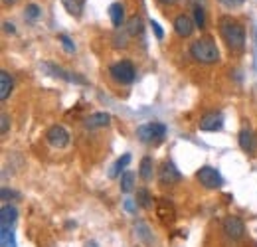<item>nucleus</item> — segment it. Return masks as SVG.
Returning <instances> with one entry per match:
<instances>
[{
	"mask_svg": "<svg viewBox=\"0 0 257 247\" xmlns=\"http://www.w3.org/2000/svg\"><path fill=\"white\" fill-rule=\"evenodd\" d=\"M220 34H222V38H224L229 50L239 52L245 48V30L239 22H235L227 16H222L220 18Z\"/></svg>",
	"mask_w": 257,
	"mask_h": 247,
	"instance_id": "obj_1",
	"label": "nucleus"
},
{
	"mask_svg": "<svg viewBox=\"0 0 257 247\" xmlns=\"http://www.w3.org/2000/svg\"><path fill=\"white\" fill-rule=\"evenodd\" d=\"M190 56L198 63L210 65V63H216L220 60V50H218V46H216V42L212 38H200V40L192 42Z\"/></svg>",
	"mask_w": 257,
	"mask_h": 247,
	"instance_id": "obj_2",
	"label": "nucleus"
},
{
	"mask_svg": "<svg viewBox=\"0 0 257 247\" xmlns=\"http://www.w3.org/2000/svg\"><path fill=\"white\" fill-rule=\"evenodd\" d=\"M166 135V127L162 123H147V125H141L137 129V137L139 141L147 143V145H157L161 143Z\"/></svg>",
	"mask_w": 257,
	"mask_h": 247,
	"instance_id": "obj_3",
	"label": "nucleus"
},
{
	"mask_svg": "<svg viewBox=\"0 0 257 247\" xmlns=\"http://www.w3.org/2000/svg\"><path fill=\"white\" fill-rule=\"evenodd\" d=\"M109 73H111V77H113L117 83H123V85L133 83V81H135V75H137L135 65L128 62V60L113 63V65L109 67Z\"/></svg>",
	"mask_w": 257,
	"mask_h": 247,
	"instance_id": "obj_4",
	"label": "nucleus"
},
{
	"mask_svg": "<svg viewBox=\"0 0 257 247\" xmlns=\"http://www.w3.org/2000/svg\"><path fill=\"white\" fill-rule=\"evenodd\" d=\"M196 178H198L200 184L204 186V188H208V190H216V188H222L224 186L222 174L216 168H212V166H202L196 172Z\"/></svg>",
	"mask_w": 257,
	"mask_h": 247,
	"instance_id": "obj_5",
	"label": "nucleus"
},
{
	"mask_svg": "<svg viewBox=\"0 0 257 247\" xmlns=\"http://www.w3.org/2000/svg\"><path fill=\"white\" fill-rule=\"evenodd\" d=\"M42 67L50 73V75H54V77H60V79H64V81H69V83H81V85H85L87 83V79L85 77H81V75H77V73H71V71H65L64 67H60V65H56V63H42Z\"/></svg>",
	"mask_w": 257,
	"mask_h": 247,
	"instance_id": "obj_6",
	"label": "nucleus"
},
{
	"mask_svg": "<svg viewBox=\"0 0 257 247\" xmlns=\"http://www.w3.org/2000/svg\"><path fill=\"white\" fill-rule=\"evenodd\" d=\"M46 141H48L54 149H64V147H67V143H69V133L65 131L62 125H54V127L48 129Z\"/></svg>",
	"mask_w": 257,
	"mask_h": 247,
	"instance_id": "obj_7",
	"label": "nucleus"
},
{
	"mask_svg": "<svg viewBox=\"0 0 257 247\" xmlns=\"http://www.w3.org/2000/svg\"><path fill=\"white\" fill-rule=\"evenodd\" d=\"M224 231L231 239H241L245 233V223L237 216H227L224 219Z\"/></svg>",
	"mask_w": 257,
	"mask_h": 247,
	"instance_id": "obj_8",
	"label": "nucleus"
},
{
	"mask_svg": "<svg viewBox=\"0 0 257 247\" xmlns=\"http://www.w3.org/2000/svg\"><path fill=\"white\" fill-rule=\"evenodd\" d=\"M224 127V115L220 111H210L206 113L202 119H200V129L206 131V133H214V131H220Z\"/></svg>",
	"mask_w": 257,
	"mask_h": 247,
	"instance_id": "obj_9",
	"label": "nucleus"
},
{
	"mask_svg": "<svg viewBox=\"0 0 257 247\" xmlns=\"http://www.w3.org/2000/svg\"><path fill=\"white\" fill-rule=\"evenodd\" d=\"M159 178H161V184H176L182 180V174L178 172V168L172 162H164L161 166Z\"/></svg>",
	"mask_w": 257,
	"mask_h": 247,
	"instance_id": "obj_10",
	"label": "nucleus"
},
{
	"mask_svg": "<svg viewBox=\"0 0 257 247\" xmlns=\"http://www.w3.org/2000/svg\"><path fill=\"white\" fill-rule=\"evenodd\" d=\"M194 26H196L194 20L190 16H186V14H180V16H176V20H174V32H176L180 38L192 36Z\"/></svg>",
	"mask_w": 257,
	"mask_h": 247,
	"instance_id": "obj_11",
	"label": "nucleus"
},
{
	"mask_svg": "<svg viewBox=\"0 0 257 247\" xmlns=\"http://www.w3.org/2000/svg\"><path fill=\"white\" fill-rule=\"evenodd\" d=\"M157 216L161 217L164 223L174 221V217H176V210H174L172 202H168L166 198H159V200H157Z\"/></svg>",
	"mask_w": 257,
	"mask_h": 247,
	"instance_id": "obj_12",
	"label": "nucleus"
},
{
	"mask_svg": "<svg viewBox=\"0 0 257 247\" xmlns=\"http://www.w3.org/2000/svg\"><path fill=\"white\" fill-rule=\"evenodd\" d=\"M237 141H239V147H241L245 153H249V155H255L257 153V137L249 129H241Z\"/></svg>",
	"mask_w": 257,
	"mask_h": 247,
	"instance_id": "obj_13",
	"label": "nucleus"
},
{
	"mask_svg": "<svg viewBox=\"0 0 257 247\" xmlns=\"http://www.w3.org/2000/svg\"><path fill=\"white\" fill-rule=\"evenodd\" d=\"M18 219V210L14 206H8L4 204L2 210H0V227H12Z\"/></svg>",
	"mask_w": 257,
	"mask_h": 247,
	"instance_id": "obj_14",
	"label": "nucleus"
},
{
	"mask_svg": "<svg viewBox=\"0 0 257 247\" xmlns=\"http://www.w3.org/2000/svg\"><path fill=\"white\" fill-rule=\"evenodd\" d=\"M111 123V115L109 113H93L85 119V127L87 129H103Z\"/></svg>",
	"mask_w": 257,
	"mask_h": 247,
	"instance_id": "obj_15",
	"label": "nucleus"
},
{
	"mask_svg": "<svg viewBox=\"0 0 257 247\" xmlns=\"http://www.w3.org/2000/svg\"><path fill=\"white\" fill-rule=\"evenodd\" d=\"M109 16H111V22H113V26L119 30V28L123 26V22H125V8H123V4H119V2H113V4L109 6Z\"/></svg>",
	"mask_w": 257,
	"mask_h": 247,
	"instance_id": "obj_16",
	"label": "nucleus"
},
{
	"mask_svg": "<svg viewBox=\"0 0 257 247\" xmlns=\"http://www.w3.org/2000/svg\"><path fill=\"white\" fill-rule=\"evenodd\" d=\"M12 89H14V81H12L10 73L8 71H0V99L6 101L10 97Z\"/></svg>",
	"mask_w": 257,
	"mask_h": 247,
	"instance_id": "obj_17",
	"label": "nucleus"
},
{
	"mask_svg": "<svg viewBox=\"0 0 257 247\" xmlns=\"http://www.w3.org/2000/svg\"><path fill=\"white\" fill-rule=\"evenodd\" d=\"M153 174H155V170H153V158L151 156H145L141 160V166H139V176L145 182H149V180H153Z\"/></svg>",
	"mask_w": 257,
	"mask_h": 247,
	"instance_id": "obj_18",
	"label": "nucleus"
},
{
	"mask_svg": "<svg viewBox=\"0 0 257 247\" xmlns=\"http://www.w3.org/2000/svg\"><path fill=\"white\" fill-rule=\"evenodd\" d=\"M64 8L67 10V14H71L73 18H79L85 6V0H62Z\"/></svg>",
	"mask_w": 257,
	"mask_h": 247,
	"instance_id": "obj_19",
	"label": "nucleus"
},
{
	"mask_svg": "<svg viewBox=\"0 0 257 247\" xmlns=\"http://www.w3.org/2000/svg\"><path fill=\"white\" fill-rule=\"evenodd\" d=\"M145 32V22L141 16H131L127 22V34L128 36H141Z\"/></svg>",
	"mask_w": 257,
	"mask_h": 247,
	"instance_id": "obj_20",
	"label": "nucleus"
},
{
	"mask_svg": "<svg viewBox=\"0 0 257 247\" xmlns=\"http://www.w3.org/2000/svg\"><path fill=\"white\" fill-rule=\"evenodd\" d=\"M135 233H137V237L143 241V243H153V233H151V229H149V225L145 223V221H139L137 225H135Z\"/></svg>",
	"mask_w": 257,
	"mask_h": 247,
	"instance_id": "obj_21",
	"label": "nucleus"
},
{
	"mask_svg": "<svg viewBox=\"0 0 257 247\" xmlns=\"http://www.w3.org/2000/svg\"><path fill=\"white\" fill-rule=\"evenodd\" d=\"M0 245L2 247H18L12 227H0Z\"/></svg>",
	"mask_w": 257,
	"mask_h": 247,
	"instance_id": "obj_22",
	"label": "nucleus"
},
{
	"mask_svg": "<svg viewBox=\"0 0 257 247\" xmlns=\"http://www.w3.org/2000/svg\"><path fill=\"white\" fill-rule=\"evenodd\" d=\"M128 162H131V155H123L113 166H111V170H109V178H117L119 176V172L123 170V168H127Z\"/></svg>",
	"mask_w": 257,
	"mask_h": 247,
	"instance_id": "obj_23",
	"label": "nucleus"
},
{
	"mask_svg": "<svg viewBox=\"0 0 257 247\" xmlns=\"http://www.w3.org/2000/svg\"><path fill=\"white\" fill-rule=\"evenodd\" d=\"M40 16H42V8H40L38 4H28V6H26V12H24V18H26V20L36 22Z\"/></svg>",
	"mask_w": 257,
	"mask_h": 247,
	"instance_id": "obj_24",
	"label": "nucleus"
},
{
	"mask_svg": "<svg viewBox=\"0 0 257 247\" xmlns=\"http://www.w3.org/2000/svg\"><path fill=\"white\" fill-rule=\"evenodd\" d=\"M135 188V172H125L123 176H121V190L128 194L131 190Z\"/></svg>",
	"mask_w": 257,
	"mask_h": 247,
	"instance_id": "obj_25",
	"label": "nucleus"
},
{
	"mask_svg": "<svg viewBox=\"0 0 257 247\" xmlns=\"http://www.w3.org/2000/svg\"><path fill=\"white\" fill-rule=\"evenodd\" d=\"M151 200H153V198H151L149 190H139V192H137V204H139V206H143V208H151V206H153Z\"/></svg>",
	"mask_w": 257,
	"mask_h": 247,
	"instance_id": "obj_26",
	"label": "nucleus"
},
{
	"mask_svg": "<svg viewBox=\"0 0 257 247\" xmlns=\"http://www.w3.org/2000/svg\"><path fill=\"white\" fill-rule=\"evenodd\" d=\"M194 24L198 26V28H204L206 26V14H204V8L198 4V6H194Z\"/></svg>",
	"mask_w": 257,
	"mask_h": 247,
	"instance_id": "obj_27",
	"label": "nucleus"
},
{
	"mask_svg": "<svg viewBox=\"0 0 257 247\" xmlns=\"http://www.w3.org/2000/svg\"><path fill=\"white\" fill-rule=\"evenodd\" d=\"M58 42L62 44V48H64L67 54H73V52H75V44L71 42V38H69V36H65V34H60V36H58Z\"/></svg>",
	"mask_w": 257,
	"mask_h": 247,
	"instance_id": "obj_28",
	"label": "nucleus"
},
{
	"mask_svg": "<svg viewBox=\"0 0 257 247\" xmlns=\"http://www.w3.org/2000/svg\"><path fill=\"white\" fill-rule=\"evenodd\" d=\"M8 129H10V117H8L6 113H2V115H0V133L6 135Z\"/></svg>",
	"mask_w": 257,
	"mask_h": 247,
	"instance_id": "obj_29",
	"label": "nucleus"
},
{
	"mask_svg": "<svg viewBox=\"0 0 257 247\" xmlns=\"http://www.w3.org/2000/svg\"><path fill=\"white\" fill-rule=\"evenodd\" d=\"M137 206H139L137 200H131V198H127V200L123 202V208L127 210L128 214H135V212H137Z\"/></svg>",
	"mask_w": 257,
	"mask_h": 247,
	"instance_id": "obj_30",
	"label": "nucleus"
},
{
	"mask_svg": "<svg viewBox=\"0 0 257 247\" xmlns=\"http://www.w3.org/2000/svg\"><path fill=\"white\" fill-rule=\"evenodd\" d=\"M149 26L153 28V32H155V36H157L159 40H162V38H164V30H162V28H161V24H159V22H155V20H151V22H149Z\"/></svg>",
	"mask_w": 257,
	"mask_h": 247,
	"instance_id": "obj_31",
	"label": "nucleus"
},
{
	"mask_svg": "<svg viewBox=\"0 0 257 247\" xmlns=\"http://www.w3.org/2000/svg\"><path fill=\"white\" fill-rule=\"evenodd\" d=\"M115 48H127V36H119V32L115 34Z\"/></svg>",
	"mask_w": 257,
	"mask_h": 247,
	"instance_id": "obj_32",
	"label": "nucleus"
},
{
	"mask_svg": "<svg viewBox=\"0 0 257 247\" xmlns=\"http://www.w3.org/2000/svg\"><path fill=\"white\" fill-rule=\"evenodd\" d=\"M0 196H2V200H8V198H20V194H18V192H14V190H8V188H2Z\"/></svg>",
	"mask_w": 257,
	"mask_h": 247,
	"instance_id": "obj_33",
	"label": "nucleus"
},
{
	"mask_svg": "<svg viewBox=\"0 0 257 247\" xmlns=\"http://www.w3.org/2000/svg\"><path fill=\"white\" fill-rule=\"evenodd\" d=\"M224 6H227V8H237V6H241L245 0H220Z\"/></svg>",
	"mask_w": 257,
	"mask_h": 247,
	"instance_id": "obj_34",
	"label": "nucleus"
},
{
	"mask_svg": "<svg viewBox=\"0 0 257 247\" xmlns=\"http://www.w3.org/2000/svg\"><path fill=\"white\" fill-rule=\"evenodd\" d=\"M4 30L8 32V34H14L16 28H14V24H10V22H4Z\"/></svg>",
	"mask_w": 257,
	"mask_h": 247,
	"instance_id": "obj_35",
	"label": "nucleus"
},
{
	"mask_svg": "<svg viewBox=\"0 0 257 247\" xmlns=\"http://www.w3.org/2000/svg\"><path fill=\"white\" fill-rule=\"evenodd\" d=\"M159 2H162V4H174L176 0H159Z\"/></svg>",
	"mask_w": 257,
	"mask_h": 247,
	"instance_id": "obj_36",
	"label": "nucleus"
},
{
	"mask_svg": "<svg viewBox=\"0 0 257 247\" xmlns=\"http://www.w3.org/2000/svg\"><path fill=\"white\" fill-rule=\"evenodd\" d=\"M85 247H97V243H95V241H87V243H85Z\"/></svg>",
	"mask_w": 257,
	"mask_h": 247,
	"instance_id": "obj_37",
	"label": "nucleus"
},
{
	"mask_svg": "<svg viewBox=\"0 0 257 247\" xmlns=\"http://www.w3.org/2000/svg\"><path fill=\"white\" fill-rule=\"evenodd\" d=\"M2 2H4V4H14L16 0H2Z\"/></svg>",
	"mask_w": 257,
	"mask_h": 247,
	"instance_id": "obj_38",
	"label": "nucleus"
}]
</instances>
